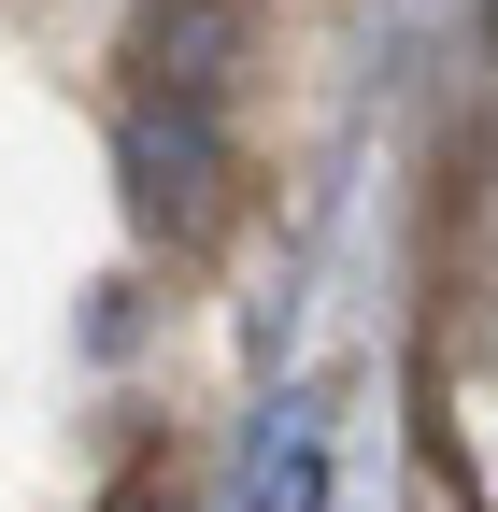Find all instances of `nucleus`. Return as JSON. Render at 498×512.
I'll return each mask as SVG.
<instances>
[{"mask_svg": "<svg viewBox=\"0 0 498 512\" xmlns=\"http://www.w3.org/2000/svg\"><path fill=\"white\" fill-rule=\"evenodd\" d=\"M242 512H328V413L271 399L257 441H242Z\"/></svg>", "mask_w": 498, "mask_h": 512, "instance_id": "7ed1b4c3", "label": "nucleus"}, {"mask_svg": "<svg viewBox=\"0 0 498 512\" xmlns=\"http://www.w3.org/2000/svg\"><path fill=\"white\" fill-rule=\"evenodd\" d=\"M242 57V0H143L129 15V86L143 100H214Z\"/></svg>", "mask_w": 498, "mask_h": 512, "instance_id": "f03ea898", "label": "nucleus"}, {"mask_svg": "<svg viewBox=\"0 0 498 512\" xmlns=\"http://www.w3.org/2000/svg\"><path fill=\"white\" fill-rule=\"evenodd\" d=\"M484 29H498V0H484Z\"/></svg>", "mask_w": 498, "mask_h": 512, "instance_id": "20e7f679", "label": "nucleus"}, {"mask_svg": "<svg viewBox=\"0 0 498 512\" xmlns=\"http://www.w3.org/2000/svg\"><path fill=\"white\" fill-rule=\"evenodd\" d=\"M114 185H129V214L157 242H200L228 214V128H214V100H143L129 86V114H114Z\"/></svg>", "mask_w": 498, "mask_h": 512, "instance_id": "f257e3e1", "label": "nucleus"}]
</instances>
